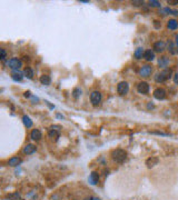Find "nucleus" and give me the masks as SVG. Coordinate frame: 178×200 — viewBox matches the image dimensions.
Masks as SVG:
<instances>
[{"label": "nucleus", "mask_w": 178, "mask_h": 200, "mask_svg": "<svg viewBox=\"0 0 178 200\" xmlns=\"http://www.w3.org/2000/svg\"><path fill=\"white\" fill-rule=\"evenodd\" d=\"M155 80L157 82H164V81H166L167 79L165 78V76H164L163 72H158V73H156V76H155Z\"/></svg>", "instance_id": "obj_24"}, {"label": "nucleus", "mask_w": 178, "mask_h": 200, "mask_svg": "<svg viewBox=\"0 0 178 200\" xmlns=\"http://www.w3.org/2000/svg\"><path fill=\"white\" fill-rule=\"evenodd\" d=\"M133 5L134 6H136V7H138V6H141V5H144V1H133Z\"/></svg>", "instance_id": "obj_30"}, {"label": "nucleus", "mask_w": 178, "mask_h": 200, "mask_svg": "<svg viewBox=\"0 0 178 200\" xmlns=\"http://www.w3.org/2000/svg\"><path fill=\"white\" fill-rule=\"evenodd\" d=\"M173 15H175V16H178V10H173Z\"/></svg>", "instance_id": "obj_34"}, {"label": "nucleus", "mask_w": 178, "mask_h": 200, "mask_svg": "<svg viewBox=\"0 0 178 200\" xmlns=\"http://www.w3.org/2000/svg\"><path fill=\"white\" fill-rule=\"evenodd\" d=\"M160 12H161L163 15H168V13H173V10L169 9V8H164V9L160 10Z\"/></svg>", "instance_id": "obj_28"}, {"label": "nucleus", "mask_w": 178, "mask_h": 200, "mask_svg": "<svg viewBox=\"0 0 178 200\" xmlns=\"http://www.w3.org/2000/svg\"><path fill=\"white\" fill-rule=\"evenodd\" d=\"M144 58H145L147 61H153V60L155 59V52L151 49L146 50L145 53H144Z\"/></svg>", "instance_id": "obj_16"}, {"label": "nucleus", "mask_w": 178, "mask_h": 200, "mask_svg": "<svg viewBox=\"0 0 178 200\" xmlns=\"http://www.w3.org/2000/svg\"><path fill=\"white\" fill-rule=\"evenodd\" d=\"M23 73H25V77H27L28 79H32V78H33V70H32L30 67L25 68Z\"/></svg>", "instance_id": "obj_21"}, {"label": "nucleus", "mask_w": 178, "mask_h": 200, "mask_svg": "<svg viewBox=\"0 0 178 200\" xmlns=\"http://www.w3.org/2000/svg\"><path fill=\"white\" fill-rule=\"evenodd\" d=\"M167 27H168V29H170V30H176L178 28V22L175 19H170L168 21Z\"/></svg>", "instance_id": "obj_20"}, {"label": "nucleus", "mask_w": 178, "mask_h": 200, "mask_svg": "<svg viewBox=\"0 0 178 200\" xmlns=\"http://www.w3.org/2000/svg\"><path fill=\"white\" fill-rule=\"evenodd\" d=\"M111 157L113 159L115 160L116 162H119V163H123L127 158V152L123 149H116L111 152Z\"/></svg>", "instance_id": "obj_1"}, {"label": "nucleus", "mask_w": 178, "mask_h": 200, "mask_svg": "<svg viewBox=\"0 0 178 200\" xmlns=\"http://www.w3.org/2000/svg\"><path fill=\"white\" fill-rule=\"evenodd\" d=\"M177 52H178V49H177Z\"/></svg>", "instance_id": "obj_38"}, {"label": "nucleus", "mask_w": 178, "mask_h": 200, "mask_svg": "<svg viewBox=\"0 0 178 200\" xmlns=\"http://www.w3.org/2000/svg\"><path fill=\"white\" fill-rule=\"evenodd\" d=\"M8 67L13 70H19L22 67V61L19 58H11L8 61Z\"/></svg>", "instance_id": "obj_4"}, {"label": "nucleus", "mask_w": 178, "mask_h": 200, "mask_svg": "<svg viewBox=\"0 0 178 200\" xmlns=\"http://www.w3.org/2000/svg\"><path fill=\"white\" fill-rule=\"evenodd\" d=\"M154 49H155V51H157V52H163L164 50L166 49V43L164 41H157L154 45Z\"/></svg>", "instance_id": "obj_11"}, {"label": "nucleus", "mask_w": 178, "mask_h": 200, "mask_svg": "<svg viewBox=\"0 0 178 200\" xmlns=\"http://www.w3.org/2000/svg\"><path fill=\"white\" fill-rule=\"evenodd\" d=\"M167 2H168V3H173V5H176V3H178V1H173V0H168Z\"/></svg>", "instance_id": "obj_33"}, {"label": "nucleus", "mask_w": 178, "mask_h": 200, "mask_svg": "<svg viewBox=\"0 0 178 200\" xmlns=\"http://www.w3.org/2000/svg\"><path fill=\"white\" fill-rule=\"evenodd\" d=\"M32 101H38V98H35V97H32Z\"/></svg>", "instance_id": "obj_36"}, {"label": "nucleus", "mask_w": 178, "mask_h": 200, "mask_svg": "<svg viewBox=\"0 0 178 200\" xmlns=\"http://www.w3.org/2000/svg\"><path fill=\"white\" fill-rule=\"evenodd\" d=\"M117 90H118V93L119 95H121V96L126 95L129 91V85H128V82H126V81L119 82L118 83V87H117Z\"/></svg>", "instance_id": "obj_5"}, {"label": "nucleus", "mask_w": 178, "mask_h": 200, "mask_svg": "<svg viewBox=\"0 0 178 200\" xmlns=\"http://www.w3.org/2000/svg\"><path fill=\"white\" fill-rule=\"evenodd\" d=\"M158 162H159V159L157 157H151V158H148L146 160V165L148 168H151V167L156 166V165H158Z\"/></svg>", "instance_id": "obj_13"}, {"label": "nucleus", "mask_w": 178, "mask_h": 200, "mask_svg": "<svg viewBox=\"0 0 178 200\" xmlns=\"http://www.w3.org/2000/svg\"><path fill=\"white\" fill-rule=\"evenodd\" d=\"M22 121H23V125L27 127V128H31L32 127V120L28 117V116H23L22 117Z\"/></svg>", "instance_id": "obj_23"}, {"label": "nucleus", "mask_w": 178, "mask_h": 200, "mask_svg": "<svg viewBox=\"0 0 178 200\" xmlns=\"http://www.w3.org/2000/svg\"><path fill=\"white\" fill-rule=\"evenodd\" d=\"M21 162H22L21 158H19V157H12L8 161V165L11 166V167H16V166H19Z\"/></svg>", "instance_id": "obj_15"}, {"label": "nucleus", "mask_w": 178, "mask_h": 200, "mask_svg": "<svg viewBox=\"0 0 178 200\" xmlns=\"http://www.w3.org/2000/svg\"><path fill=\"white\" fill-rule=\"evenodd\" d=\"M0 51H1V60H5L6 59V56H7V53H6V50L5 49H0Z\"/></svg>", "instance_id": "obj_29"}, {"label": "nucleus", "mask_w": 178, "mask_h": 200, "mask_svg": "<svg viewBox=\"0 0 178 200\" xmlns=\"http://www.w3.org/2000/svg\"><path fill=\"white\" fill-rule=\"evenodd\" d=\"M60 126H53L50 130H49V132H48V136H49V138H51V140L53 141H57L58 138L60 137Z\"/></svg>", "instance_id": "obj_2"}, {"label": "nucleus", "mask_w": 178, "mask_h": 200, "mask_svg": "<svg viewBox=\"0 0 178 200\" xmlns=\"http://www.w3.org/2000/svg\"><path fill=\"white\" fill-rule=\"evenodd\" d=\"M40 82L43 86H49L50 82H51V79H50V77L48 75H43V76L40 77Z\"/></svg>", "instance_id": "obj_18"}, {"label": "nucleus", "mask_w": 178, "mask_h": 200, "mask_svg": "<svg viewBox=\"0 0 178 200\" xmlns=\"http://www.w3.org/2000/svg\"><path fill=\"white\" fill-rule=\"evenodd\" d=\"M98 181H99V175H98V172H96V171L91 172L90 176H89V182L91 185H97Z\"/></svg>", "instance_id": "obj_14"}, {"label": "nucleus", "mask_w": 178, "mask_h": 200, "mask_svg": "<svg viewBox=\"0 0 178 200\" xmlns=\"http://www.w3.org/2000/svg\"><path fill=\"white\" fill-rule=\"evenodd\" d=\"M161 72L164 73V76H165V78H166V79L171 78V75H173V71H171V69H168V68H166V69L163 70Z\"/></svg>", "instance_id": "obj_25"}, {"label": "nucleus", "mask_w": 178, "mask_h": 200, "mask_svg": "<svg viewBox=\"0 0 178 200\" xmlns=\"http://www.w3.org/2000/svg\"><path fill=\"white\" fill-rule=\"evenodd\" d=\"M144 53H145L144 48L139 47V48H137L136 51L134 52V56H135V58H136V59H141V58L144 57Z\"/></svg>", "instance_id": "obj_19"}, {"label": "nucleus", "mask_w": 178, "mask_h": 200, "mask_svg": "<svg viewBox=\"0 0 178 200\" xmlns=\"http://www.w3.org/2000/svg\"><path fill=\"white\" fill-rule=\"evenodd\" d=\"M30 93H31V92H30V91H26V92H25V97H26V98H29V97H30V96H31V95H30Z\"/></svg>", "instance_id": "obj_32"}, {"label": "nucleus", "mask_w": 178, "mask_h": 200, "mask_svg": "<svg viewBox=\"0 0 178 200\" xmlns=\"http://www.w3.org/2000/svg\"><path fill=\"white\" fill-rule=\"evenodd\" d=\"M154 97L158 100H164L166 98V91L163 88H157L154 91Z\"/></svg>", "instance_id": "obj_8"}, {"label": "nucleus", "mask_w": 178, "mask_h": 200, "mask_svg": "<svg viewBox=\"0 0 178 200\" xmlns=\"http://www.w3.org/2000/svg\"><path fill=\"white\" fill-rule=\"evenodd\" d=\"M168 58L167 57H161V58H159V60H158V63H159V66L160 67H163V68H165L166 69V67H167V65H168Z\"/></svg>", "instance_id": "obj_22"}, {"label": "nucleus", "mask_w": 178, "mask_h": 200, "mask_svg": "<svg viewBox=\"0 0 178 200\" xmlns=\"http://www.w3.org/2000/svg\"><path fill=\"white\" fill-rule=\"evenodd\" d=\"M30 137H31V139L35 140V141H39L42 137L41 131L39 129H33L31 131V133H30Z\"/></svg>", "instance_id": "obj_12"}, {"label": "nucleus", "mask_w": 178, "mask_h": 200, "mask_svg": "<svg viewBox=\"0 0 178 200\" xmlns=\"http://www.w3.org/2000/svg\"><path fill=\"white\" fill-rule=\"evenodd\" d=\"M103 99V95L99 91H94L90 95V102L93 103V106H98Z\"/></svg>", "instance_id": "obj_3"}, {"label": "nucleus", "mask_w": 178, "mask_h": 200, "mask_svg": "<svg viewBox=\"0 0 178 200\" xmlns=\"http://www.w3.org/2000/svg\"><path fill=\"white\" fill-rule=\"evenodd\" d=\"M36 146H33L31 143H29V145H27V146H25L23 147V149H22V152L25 153V155H32L35 151H36Z\"/></svg>", "instance_id": "obj_10"}, {"label": "nucleus", "mask_w": 178, "mask_h": 200, "mask_svg": "<svg viewBox=\"0 0 178 200\" xmlns=\"http://www.w3.org/2000/svg\"><path fill=\"white\" fill-rule=\"evenodd\" d=\"M87 200H100L99 198H96V197H93V198H89V199H87Z\"/></svg>", "instance_id": "obj_35"}, {"label": "nucleus", "mask_w": 178, "mask_h": 200, "mask_svg": "<svg viewBox=\"0 0 178 200\" xmlns=\"http://www.w3.org/2000/svg\"><path fill=\"white\" fill-rule=\"evenodd\" d=\"M151 72H153V68H151V66H149V65L143 66V67L140 68V70H139V75H140L141 77H144V78L149 77V76L151 75Z\"/></svg>", "instance_id": "obj_6"}, {"label": "nucleus", "mask_w": 178, "mask_h": 200, "mask_svg": "<svg viewBox=\"0 0 178 200\" xmlns=\"http://www.w3.org/2000/svg\"><path fill=\"white\" fill-rule=\"evenodd\" d=\"M73 98L78 99V98L81 96V89H80V88H75L73 91Z\"/></svg>", "instance_id": "obj_26"}, {"label": "nucleus", "mask_w": 178, "mask_h": 200, "mask_svg": "<svg viewBox=\"0 0 178 200\" xmlns=\"http://www.w3.org/2000/svg\"><path fill=\"white\" fill-rule=\"evenodd\" d=\"M8 200H23L21 198L20 193L19 192H12V193H9L7 197H6Z\"/></svg>", "instance_id": "obj_17"}, {"label": "nucleus", "mask_w": 178, "mask_h": 200, "mask_svg": "<svg viewBox=\"0 0 178 200\" xmlns=\"http://www.w3.org/2000/svg\"><path fill=\"white\" fill-rule=\"evenodd\" d=\"M137 90L139 93L141 95H146L149 92V85L147 83L146 81H143V82H139L138 86H137Z\"/></svg>", "instance_id": "obj_7"}, {"label": "nucleus", "mask_w": 178, "mask_h": 200, "mask_svg": "<svg viewBox=\"0 0 178 200\" xmlns=\"http://www.w3.org/2000/svg\"><path fill=\"white\" fill-rule=\"evenodd\" d=\"M174 81H175L176 85H178V72H176V73L174 75Z\"/></svg>", "instance_id": "obj_31"}, {"label": "nucleus", "mask_w": 178, "mask_h": 200, "mask_svg": "<svg viewBox=\"0 0 178 200\" xmlns=\"http://www.w3.org/2000/svg\"><path fill=\"white\" fill-rule=\"evenodd\" d=\"M148 5H149L150 7H160V2H159V1H156V0H150V1L148 2Z\"/></svg>", "instance_id": "obj_27"}, {"label": "nucleus", "mask_w": 178, "mask_h": 200, "mask_svg": "<svg viewBox=\"0 0 178 200\" xmlns=\"http://www.w3.org/2000/svg\"><path fill=\"white\" fill-rule=\"evenodd\" d=\"M23 77H25V73L21 72L20 70H13L12 73H11V78L15 81H21Z\"/></svg>", "instance_id": "obj_9"}, {"label": "nucleus", "mask_w": 178, "mask_h": 200, "mask_svg": "<svg viewBox=\"0 0 178 200\" xmlns=\"http://www.w3.org/2000/svg\"><path fill=\"white\" fill-rule=\"evenodd\" d=\"M176 43H177V46H178V35L176 36Z\"/></svg>", "instance_id": "obj_37"}]
</instances>
